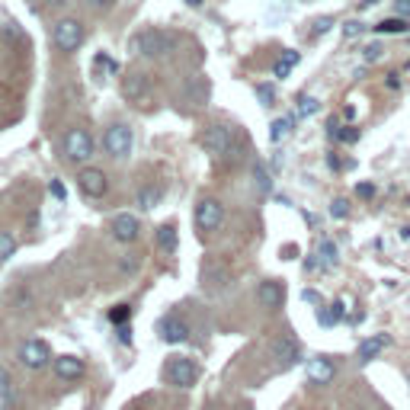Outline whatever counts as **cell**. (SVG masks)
I'll return each mask as SVG.
<instances>
[{
  "mask_svg": "<svg viewBox=\"0 0 410 410\" xmlns=\"http://www.w3.org/2000/svg\"><path fill=\"white\" fill-rule=\"evenodd\" d=\"M189 7H202V0H189Z\"/></svg>",
  "mask_w": 410,
  "mask_h": 410,
  "instance_id": "obj_42",
  "label": "cell"
},
{
  "mask_svg": "<svg viewBox=\"0 0 410 410\" xmlns=\"http://www.w3.org/2000/svg\"><path fill=\"white\" fill-rule=\"evenodd\" d=\"M385 346H388V336H375V340H366V343L359 346V352H356V356H359V362H372L378 352L385 350Z\"/></svg>",
  "mask_w": 410,
  "mask_h": 410,
  "instance_id": "obj_17",
  "label": "cell"
},
{
  "mask_svg": "<svg viewBox=\"0 0 410 410\" xmlns=\"http://www.w3.org/2000/svg\"><path fill=\"white\" fill-rule=\"evenodd\" d=\"M93 135L87 132V128H71V132L65 135V157L71 160V164H77V167H84V164H90L93 157Z\"/></svg>",
  "mask_w": 410,
  "mask_h": 410,
  "instance_id": "obj_2",
  "label": "cell"
},
{
  "mask_svg": "<svg viewBox=\"0 0 410 410\" xmlns=\"http://www.w3.org/2000/svg\"><path fill=\"white\" fill-rule=\"evenodd\" d=\"M122 93H126L128 100L142 103L148 93H151V80H148V74H132L122 80Z\"/></svg>",
  "mask_w": 410,
  "mask_h": 410,
  "instance_id": "obj_16",
  "label": "cell"
},
{
  "mask_svg": "<svg viewBox=\"0 0 410 410\" xmlns=\"http://www.w3.org/2000/svg\"><path fill=\"white\" fill-rule=\"evenodd\" d=\"M259 100H263V106H273V100H276V93H273V90H266V87H259Z\"/></svg>",
  "mask_w": 410,
  "mask_h": 410,
  "instance_id": "obj_35",
  "label": "cell"
},
{
  "mask_svg": "<svg viewBox=\"0 0 410 410\" xmlns=\"http://www.w3.org/2000/svg\"><path fill=\"white\" fill-rule=\"evenodd\" d=\"M10 388H13L10 385V372L7 368H0V401H7L10 398Z\"/></svg>",
  "mask_w": 410,
  "mask_h": 410,
  "instance_id": "obj_30",
  "label": "cell"
},
{
  "mask_svg": "<svg viewBox=\"0 0 410 410\" xmlns=\"http://www.w3.org/2000/svg\"><path fill=\"white\" fill-rule=\"evenodd\" d=\"M382 55H385V49H382L378 42H372V45H366V49H362V58H366V61H378Z\"/></svg>",
  "mask_w": 410,
  "mask_h": 410,
  "instance_id": "obj_27",
  "label": "cell"
},
{
  "mask_svg": "<svg viewBox=\"0 0 410 410\" xmlns=\"http://www.w3.org/2000/svg\"><path fill=\"white\" fill-rule=\"evenodd\" d=\"M132 142H135L132 128H128L126 122H116V126H109L106 132H103V151L116 160H126L128 154H132Z\"/></svg>",
  "mask_w": 410,
  "mask_h": 410,
  "instance_id": "obj_4",
  "label": "cell"
},
{
  "mask_svg": "<svg viewBox=\"0 0 410 410\" xmlns=\"http://www.w3.org/2000/svg\"><path fill=\"white\" fill-rule=\"evenodd\" d=\"M51 368H55V375H58L61 382L84 378V362L77 359V356H58V359H51Z\"/></svg>",
  "mask_w": 410,
  "mask_h": 410,
  "instance_id": "obj_14",
  "label": "cell"
},
{
  "mask_svg": "<svg viewBox=\"0 0 410 410\" xmlns=\"http://www.w3.org/2000/svg\"><path fill=\"white\" fill-rule=\"evenodd\" d=\"M157 247H160V250H167V253L176 250V225H173V221L157 228Z\"/></svg>",
  "mask_w": 410,
  "mask_h": 410,
  "instance_id": "obj_20",
  "label": "cell"
},
{
  "mask_svg": "<svg viewBox=\"0 0 410 410\" xmlns=\"http://www.w3.org/2000/svg\"><path fill=\"white\" fill-rule=\"evenodd\" d=\"M343 33H346V39H356V35L366 33V26H362V23H346V26H343Z\"/></svg>",
  "mask_w": 410,
  "mask_h": 410,
  "instance_id": "obj_32",
  "label": "cell"
},
{
  "mask_svg": "<svg viewBox=\"0 0 410 410\" xmlns=\"http://www.w3.org/2000/svg\"><path fill=\"white\" fill-rule=\"evenodd\" d=\"M160 199H164V189H160V186H142V189H138V205H142V209H157Z\"/></svg>",
  "mask_w": 410,
  "mask_h": 410,
  "instance_id": "obj_18",
  "label": "cell"
},
{
  "mask_svg": "<svg viewBox=\"0 0 410 410\" xmlns=\"http://www.w3.org/2000/svg\"><path fill=\"white\" fill-rule=\"evenodd\" d=\"M295 119H279V122H273V132H269V142H282L285 135H289V128H292Z\"/></svg>",
  "mask_w": 410,
  "mask_h": 410,
  "instance_id": "obj_24",
  "label": "cell"
},
{
  "mask_svg": "<svg viewBox=\"0 0 410 410\" xmlns=\"http://www.w3.org/2000/svg\"><path fill=\"white\" fill-rule=\"evenodd\" d=\"M330 215H334V218H346V215H350V202H346V199H334Z\"/></svg>",
  "mask_w": 410,
  "mask_h": 410,
  "instance_id": "obj_29",
  "label": "cell"
},
{
  "mask_svg": "<svg viewBox=\"0 0 410 410\" xmlns=\"http://www.w3.org/2000/svg\"><path fill=\"white\" fill-rule=\"evenodd\" d=\"M404 237H407V241H410V228H407V231H404Z\"/></svg>",
  "mask_w": 410,
  "mask_h": 410,
  "instance_id": "obj_43",
  "label": "cell"
},
{
  "mask_svg": "<svg viewBox=\"0 0 410 410\" xmlns=\"http://www.w3.org/2000/svg\"><path fill=\"white\" fill-rule=\"evenodd\" d=\"M138 234H142V225H138V218L128 215V212H122V215L112 218V237L122 244H132L138 241Z\"/></svg>",
  "mask_w": 410,
  "mask_h": 410,
  "instance_id": "obj_13",
  "label": "cell"
},
{
  "mask_svg": "<svg viewBox=\"0 0 410 410\" xmlns=\"http://www.w3.org/2000/svg\"><path fill=\"white\" fill-rule=\"evenodd\" d=\"M375 29L385 35H404V33H410V23L404 17H388V19H382Z\"/></svg>",
  "mask_w": 410,
  "mask_h": 410,
  "instance_id": "obj_19",
  "label": "cell"
},
{
  "mask_svg": "<svg viewBox=\"0 0 410 410\" xmlns=\"http://www.w3.org/2000/svg\"><path fill=\"white\" fill-rule=\"evenodd\" d=\"M202 148L212 154L215 160H234L237 154V142H234V132L228 126H209L202 132Z\"/></svg>",
  "mask_w": 410,
  "mask_h": 410,
  "instance_id": "obj_1",
  "label": "cell"
},
{
  "mask_svg": "<svg viewBox=\"0 0 410 410\" xmlns=\"http://www.w3.org/2000/svg\"><path fill=\"white\" fill-rule=\"evenodd\" d=\"M388 87H391V90H394V87H401V77H398V74H388Z\"/></svg>",
  "mask_w": 410,
  "mask_h": 410,
  "instance_id": "obj_41",
  "label": "cell"
},
{
  "mask_svg": "<svg viewBox=\"0 0 410 410\" xmlns=\"http://www.w3.org/2000/svg\"><path fill=\"white\" fill-rule=\"evenodd\" d=\"M77 183H80V193L87 199H103L109 193V176L100 167H80L77 173Z\"/></svg>",
  "mask_w": 410,
  "mask_h": 410,
  "instance_id": "obj_9",
  "label": "cell"
},
{
  "mask_svg": "<svg viewBox=\"0 0 410 410\" xmlns=\"http://www.w3.org/2000/svg\"><path fill=\"white\" fill-rule=\"evenodd\" d=\"M308 378H311V385H330L336 378V366L330 359H311L308 362Z\"/></svg>",
  "mask_w": 410,
  "mask_h": 410,
  "instance_id": "obj_15",
  "label": "cell"
},
{
  "mask_svg": "<svg viewBox=\"0 0 410 410\" xmlns=\"http://www.w3.org/2000/svg\"><path fill=\"white\" fill-rule=\"evenodd\" d=\"M87 3H90V7H96V10H106V7H112L116 0H87Z\"/></svg>",
  "mask_w": 410,
  "mask_h": 410,
  "instance_id": "obj_39",
  "label": "cell"
},
{
  "mask_svg": "<svg viewBox=\"0 0 410 410\" xmlns=\"http://www.w3.org/2000/svg\"><path fill=\"white\" fill-rule=\"evenodd\" d=\"M167 49H170V42L157 29H142V33L132 35V51L142 55V58H157V55H164Z\"/></svg>",
  "mask_w": 410,
  "mask_h": 410,
  "instance_id": "obj_7",
  "label": "cell"
},
{
  "mask_svg": "<svg viewBox=\"0 0 410 410\" xmlns=\"http://www.w3.org/2000/svg\"><path fill=\"white\" fill-rule=\"evenodd\" d=\"M314 112H318V100H314V96H302V100H298V116L308 119V116H314Z\"/></svg>",
  "mask_w": 410,
  "mask_h": 410,
  "instance_id": "obj_25",
  "label": "cell"
},
{
  "mask_svg": "<svg viewBox=\"0 0 410 410\" xmlns=\"http://www.w3.org/2000/svg\"><path fill=\"white\" fill-rule=\"evenodd\" d=\"M253 176H257V183H259V189H263V193H266V189H269L266 170H263V167H259V164H257V167H253Z\"/></svg>",
  "mask_w": 410,
  "mask_h": 410,
  "instance_id": "obj_34",
  "label": "cell"
},
{
  "mask_svg": "<svg viewBox=\"0 0 410 410\" xmlns=\"http://www.w3.org/2000/svg\"><path fill=\"white\" fill-rule=\"evenodd\" d=\"M65 3H67V0H42V7H65Z\"/></svg>",
  "mask_w": 410,
  "mask_h": 410,
  "instance_id": "obj_40",
  "label": "cell"
},
{
  "mask_svg": "<svg viewBox=\"0 0 410 410\" xmlns=\"http://www.w3.org/2000/svg\"><path fill=\"white\" fill-rule=\"evenodd\" d=\"M164 378L173 388H193V382L199 378V368L189 356H170L167 366H164Z\"/></svg>",
  "mask_w": 410,
  "mask_h": 410,
  "instance_id": "obj_5",
  "label": "cell"
},
{
  "mask_svg": "<svg viewBox=\"0 0 410 410\" xmlns=\"http://www.w3.org/2000/svg\"><path fill=\"white\" fill-rule=\"evenodd\" d=\"M128 314H132V308H128V305H116V308L109 311V321H112V324H119V327H122V324H126V321H128Z\"/></svg>",
  "mask_w": 410,
  "mask_h": 410,
  "instance_id": "obj_26",
  "label": "cell"
},
{
  "mask_svg": "<svg viewBox=\"0 0 410 410\" xmlns=\"http://www.w3.org/2000/svg\"><path fill=\"white\" fill-rule=\"evenodd\" d=\"M51 39H55V49L58 51L74 55L84 45V26H80V19H58L55 29H51Z\"/></svg>",
  "mask_w": 410,
  "mask_h": 410,
  "instance_id": "obj_3",
  "label": "cell"
},
{
  "mask_svg": "<svg viewBox=\"0 0 410 410\" xmlns=\"http://www.w3.org/2000/svg\"><path fill=\"white\" fill-rule=\"evenodd\" d=\"M257 298H259V305H263V308L279 311L285 305V285L279 282V279H266V282H259Z\"/></svg>",
  "mask_w": 410,
  "mask_h": 410,
  "instance_id": "obj_12",
  "label": "cell"
},
{
  "mask_svg": "<svg viewBox=\"0 0 410 410\" xmlns=\"http://www.w3.org/2000/svg\"><path fill=\"white\" fill-rule=\"evenodd\" d=\"M13 253H17V241H13V234L0 231V263H3V259H10Z\"/></svg>",
  "mask_w": 410,
  "mask_h": 410,
  "instance_id": "obj_23",
  "label": "cell"
},
{
  "mask_svg": "<svg viewBox=\"0 0 410 410\" xmlns=\"http://www.w3.org/2000/svg\"><path fill=\"white\" fill-rule=\"evenodd\" d=\"M340 314H343V302H336V305H330V308L318 311V324H324V327H334L336 321H340Z\"/></svg>",
  "mask_w": 410,
  "mask_h": 410,
  "instance_id": "obj_22",
  "label": "cell"
},
{
  "mask_svg": "<svg viewBox=\"0 0 410 410\" xmlns=\"http://www.w3.org/2000/svg\"><path fill=\"white\" fill-rule=\"evenodd\" d=\"M295 65H298V51H282V58L273 65V74H276V77H289Z\"/></svg>",
  "mask_w": 410,
  "mask_h": 410,
  "instance_id": "obj_21",
  "label": "cell"
},
{
  "mask_svg": "<svg viewBox=\"0 0 410 410\" xmlns=\"http://www.w3.org/2000/svg\"><path fill=\"white\" fill-rule=\"evenodd\" d=\"M321 253H324V259L330 263V266L336 263V247H334V241H327V237H324V241H321Z\"/></svg>",
  "mask_w": 410,
  "mask_h": 410,
  "instance_id": "obj_28",
  "label": "cell"
},
{
  "mask_svg": "<svg viewBox=\"0 0 410 410\" xmlns=\"http://www.w3.org/2000/svg\"><path fill=\"white\" fill-rule=\"evenodd\" d=\"M336 135H340V142H356V138H359V135H356V132H352V128H343V132H336Z\"/></svg>",
  "mask_w": 410,
  "mask_h": 410,
  "instance_id": "obj_38",
  "label": "cell"
},
{
  "mask_svg": "<svg viewBox=\"0 0 410 410\" xmlns=\"http://www.w3.org/2000/svg\"><path fill=\"white\" fill-rule=\"evenodd\" d=\"M157 334L164 343H183V340H189V324L180 314H164L157 321Z\"/></svg>",
  "mask_w": 410,
  "mask_h": 410,
  "instance_id": "obj_10",
  "label": "cell"
},
{
  "mask_svg": "<svg viewBox=\"0 0 410 410\" xmlns=\"http://www.w3.org/2000/svg\"><path fill=\"white\" fill-rule=\"evenodd\" d=\"M330 26H334V17H321L318 23H314V35H324Z\"/></svg>",
  "mask_w": 410,
  "mask_h": 410,
  "instance_id": "obj_33",
  "label": "cell"
},
{
  "mask_svg": "<svg viewBox=\"0 0 410 410\" xmlns=\"http://www.w3.org/2000/svg\"><path fill=\"white\" fill-rule=\"evenodd\" d=\"M356 193H359L362 199H368V196H375V186H368V183H359V186H356Z\"/></svg>",
  "mask_w": 410,
  "mask_h": 410,
  "instance_id": "obj_37",
  "label": "cell"
},
{
  "mask_svg": "<svg viewBox=\"0 0 410 410\" xmlns=\"http://www.w3.org/2000/svg\"><path fill=\"white\" fill-rule=\"evenodd\" d=\"M49 189H51V196H55V199H65V196H67V189H65V186L58 183V180H55V183H51Z\"/></svg>",
  "mask_w": 410,
  "mask_h": 410,
  "instance_id": "obj_36",
  "label": "cell"
},
{
  "mask_svg": "<svg viewBox=\"0 0 410 410\" xmlns=\"http://www.w3.org/2000/svg\"><path fill=\"white\" fill-rule=\"evenodd\" d=\"M51 350L45 340H26L23 346H19V362H23L26 368H33V372H42V368L51 366Z\"/></svg>",
  "mask_w": 410,
  "mask_h": 410,
  "instance_id": "obj_8",
  "label": "cell"
},
{
  "mask_svg": "<svg viewBox=\"0 0 410 410\" xmlns=\"http://www.w3.org/2000/svg\"><path fill=\"white\" fill-rule=\"evenodd\" d=\"M394 17L410 19V0H394Z\"/></svg>",
  "mask_w": 410,
  "mask_h": 410,
  "instance_id": "obj_31",
  "label": "cell"
},
{
  "mask_svg": "<svg viewBox=\"0 0 410 410\" xmlns=\"http://www.w3.org/2000/svg\"><path fill=\"white\" fill-rule=\"evenodd\" d=\"M196 225H199L202 234H212L225 225V205L215 199V196H205V199L196 205Z\"/></svg>",
  "mask_w": 410,
  "mask_h": 410,
  "instance_id": "obj_6",
  "label": "cell"
},
{
  "mask_svg": "<svg viewBox=\"0 0 410 410\" xmlns=\"http://www.w3.org/2000/svg\"><path fill=\"white\" fill-rule=\"evenodd\" d=\"M269 352H273V359H279V366H295V362H302V350L295 343L292 336H276V340H269Z\"/></svg>",
  "mask_w": 410,
  "mask_h": 410,
  "instance_id": "obj_11",
  "label": "cell"
}]
</instances>
